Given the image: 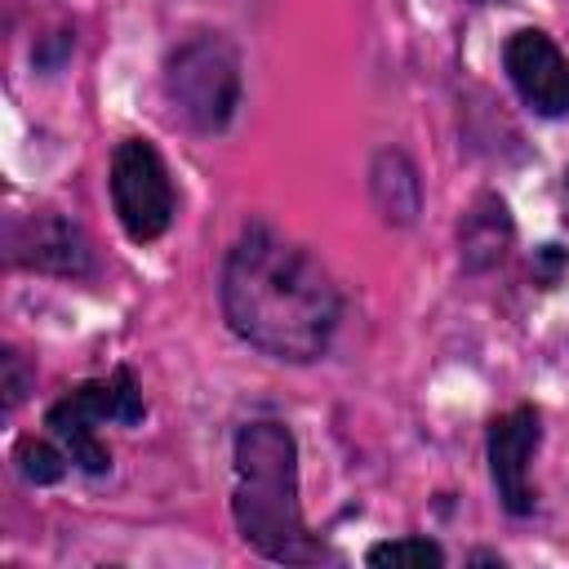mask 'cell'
<instances>
[{"label":"cell","instance_id":"1","mask_svg":"<svg viewBox=\"0 0 569 569\" xmlns=\"http://www.w3.org/2000/svg\"><path fill=\"white\" fill-rule=\"evenodd\" d=\"M222 316L249 347L302 365L329 347L342 298L302 244L249 222L222 262Z\"/></svg>","mask_w":569,"mask_h":569},{"label":"cell","instance_id":"2","mask_svg":"<svg viewBox=\"0 0 569 569\" xmlns=\"http://www.w3.org/2000/svg\"><path fill=\"white\" fill-rule=\"evenodd\" d=\"M236 525L271 560H320L298 511V445L280 422H249L236 436Z\"/></svg>","mask_w":569,"mask_h":569},{"label":"cell","instance_id":"3","mask_svg":"<svg viewBox=\"0 0 569 569\" xmlns=\"http://www.w3.org/2000/svg\"><path fill=\"white\" fill-rule=\"evenodd\" d=\"M142 387L133 378V369H116L107 378H93V382H80L76 391H67L53 409H49V431L67 445V458L89 471V476H102L111 467V453L107 445L98 440V422H138L142 418Z\"/></svg>","mask_w":569,"mask_h":569},{"label":"cell","instance_id":"4","mask_svg":"<svg viewBox=\"0 0 569 569\" xmlns=\"http://www.w3.org/2000/svg\"><path fill=\"white\" fill-rule=\"evenodd\" d=\"M164 84H169V98L178 102V111L191 120V129L218 133L240 102L236 49L218 36H196L169 58Z\"/></svg>","mask_w":569,"mask_h":569},{"label":"cell","instance_id":"5","mask_svg":"<svg viewBox=\"0 0 569 569\" xmlns=\"http://www.w3.org/2000/svg\"><path fill=\"white\" fill-rule=\"evenodd\" d=\"M111 200L129 240H156L173 222V182L147 138H124L111 156Z\"/></svg>","mask_w":569,"mask_h":569},{"label":"cell","instance_id":"6","mask_svg":"<svg viewBox=\"0 0 569 569\" xmlns=\"http://www.w3.org/2000/svg\"><path fill=\"white\" fill-rule=\"evenodd\" d=\"M507 76L520 89V98L538 116H565L569 111V62L542 31H516L502 49Z\"/></svg>","mask_w":569,"mask_h":569},{"label":"cell","instance_id":"7","mask_svg":"<svg viewBox=\"0 0 569 569\" xmlns=\"http://www.w3.org/2000/svg\"><path fill=\"white\" fill-rule=\"evenodd\" d=\"M538 436H542V427H538V413L529 405L502 413L489 427V471H493V489L511 516L533 511V493H529L525 471H529V458L538 449Z\"/></svg>","mask_w":569,"mask_h":569},{"label":"cell","instance_id":"8","mask_svg":"<svg viewBox=\"0 0 569 569\" xmlns=\"http://www.w3.org/2000/svg\"><path fill=\"white\" fill-rule=\"evenodd\" d=\"M13 258L40 271H58V276H84L89 271V244L84 236L58 218V213H40L27 227L13 231Z\"/></svg>","mask_w":569,"mask_h":569},{"label":"cell","instance_id":"9","mask_svg":"<svg viewBox=\"0 0 569 569\" xmlns=\"http://www.w3.org/2000/svg\"><path fill=\"white\" fill-rule=\"evenodd\" d=\"M502 240H507V218H502V204L489 200V213H471L467 227H462V249H467V262L480 267V262H493L502 253Z\"/></svg>","mask_w":569,"mask_h":569},{"label":"cell","instance_id":"10","mask_svg":"<svg viewBox=\"0 0 569 569\" xmlns=\"http://www.w3.org/2000/svg\"><path fill=\"white\" fill-rule=\"evenodd\" d=\"M369 565H391V569H440L445 551L427 538H396V542H378L369 551Z\"/></svg>","mask_w":569,"mask_h":569},{"label":"cell","instance_id":"11","mask_svg":"<svg viewBox=\"0 0 569 569\" xmlns=\"http://www.w3.org/2000/svg\"><path fill=\"white\" fill-rule=\"evenodd\" d=\"M18 467H22V476L36 480V485H53V480H62L67 458H62L53 445H44V440H22V445H18Z\"/></svg>","mask_w":569,"mask_h":569},{"label":"cell","instance_id":"12","mask_svg":"<svg viewBox=\"0 0 569 569\" xmlns=\"http://www.w3.org/2000/svg\"><path fill=\"white\" fill-rule=\"evenodd\" d=\"M0 369H4V409H18L22 396H27V369H22V356H18V351H4V356H0Z\"/></svg>","mask_w":569,"mask_h":569}]
</instances>
